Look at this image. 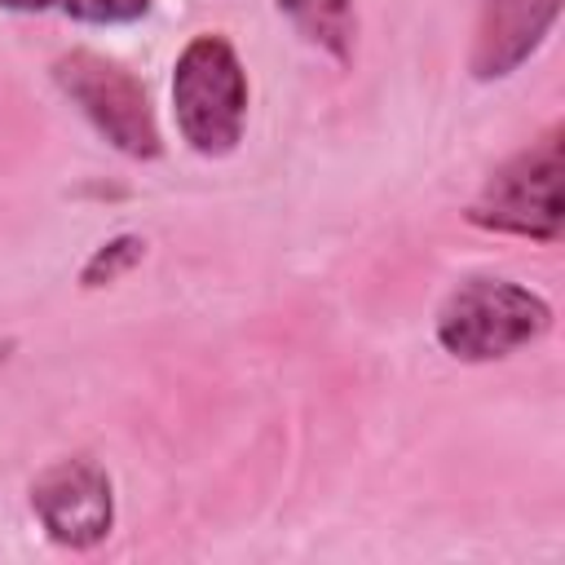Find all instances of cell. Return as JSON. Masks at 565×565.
Instances as JSON below:
<instances>
[{
    "label": "cell",
    "instance_id": "7",
    "mask_svg": "<svg viewBox=\"0 0 565 565\" xmlns=\"http://www.w3.org/2000/svg\"><path fill=\"white\" fill-rule=\"evenodd\" d=\"M278 13L331 62L349 66L358 53V0H274Z\"/></svg>",
    "mask_w": 565,
    "mask_h": 565
},
{
    "label": "cell",
    "instance_id": "9",
    "mask_svg": "<svg viewBox=\"0 0 565 565\" xmlns=\"http://www.w3.org/2000/svg\"><path fill=\"white\" fill-rule=\"evenodd\" d=\"M146 256V238L141 234H115V238H106L102 247H93V256L84 260V269H79V287H110L115 278H124L137 260Z\"/></svg>",
    "mask_w": 565,
    "mask_h": 565
},
{
    "label": "cell",
    "instance_id": "2",
    "mask_svg": "<svg viewBox=\"0 0 565 565\" xmlns=\"http://www.w3.org/2000/svg\"><path fill=\"white\" fill-rule=\"evenodd\" d=\"M247 71L238 62V49L203 31L194 35L172 66V115L181 141L203 159H225L238 150L247 128Z\"/></svg>",
    "mask_w": 565,
    "mask_h": 565
},
{
    "label": "cell",
    "instance_id": "5",
    "mask_svg": "<svg viewBox=\"0 0 565 565\" xmlns=\"http://www.w3.org/2000/svg\"><path fill=\"white\" fill-rule=\"evenodd\" d=\"M31 512L57 547L88 552L115 530V481L88 455L53 459L31 481Z\"/></svg>",
    "mask_w": 565,
    "mask_h": 565
},
{
    "label": "cell",
    "instance_id": "8",
    "mask_svg": "<svg viewBox=\"0 0 565 565\" xmlns=\"http://www.w3.org/2000/svg\"><path fill=\"white\" fill-rule=\"evenodd\" d=\"M13 13H62L88 26H124L154 9V0H0Z\"/></svg>",
    "mask_w": 565,
    "mask_h": 565
},
{
    "label": "cell",
    "instance_id": "1",
    "mask_svg": "<svg viewBox=\"0 0 565 565\" xmlns=\"http://www.w3.org/2000/svg\"><path fill=\"white\" fill-rule=\"evenodd\" d=\"M552 331V305L494 274H472L459 287L446 291L433 318V335L441 353L455 362H503L530 344H539Z\"/></svg>",
    "mask_w": 565,
    "mask_h": 565
},
{
    "label": "cell",
    "instance_id": "3",
    "mask_svg": "<svg viewBox=\"0 0 565 565\" xmlns=\"http://www.w3.org/2000/svg\"><path fill=\"white\" fill-rule=\"evenodd\" d=\"M561 124H552L539 141L503 159L481 194L468 203V221L490 234L534 238V243H561L565 234V207H561Z\"/></svg>",
    "mask_w": 565,
    "mask_h": 565
},
{
    "label": "cell",
    "instance_id": "6",
    "mask_svg": "<svg viewBox=\"0 0 565 565\" xmlns=\"http://www.w3.org/2000/svg\"><path fill=\"white\" fill-rule=\"evenodd\" d=\"M561 18V0H477L468 71L472 79H508L516 75L552 35Z\"/></svg>",
    "mask_w": 565,
    "mask_h": 565
},
{
    "label": "cell",
    "instance_id": "4",
    "mask_svg": "<svg viewBox=\"0 0 565 565\" xmlns=\"http://www.w3.org/2000/svg\"><path fill=\"white\" fill-rule=\"evenodd\" d=\"M53 84L119 154L128 159L163 154V132L146 97V84L115 57H102L93 49H71L53 62Z\"/></svg>",
    "mask_w": 565,
    "mask_h": 565
}]
</instances>
